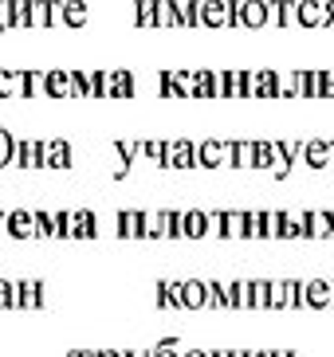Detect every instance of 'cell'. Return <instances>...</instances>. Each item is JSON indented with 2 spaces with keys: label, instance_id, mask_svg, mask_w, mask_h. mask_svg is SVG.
<instances>
[{
  "label": "cell",
  "instance_id": "cell-1",
  "mask_svg": "<svg viewBox=\"0 0 334 357\" xmlns=\"http://www.w3.org/2000/svg\"><path fill=\"white\" fill-rule=\"evenodd\" d=\"M299 303L311 306V310H326L331 306V283H326L323 275H314V279H307L303 291H299Z\"/></svg>",
  "mask_w": 334,
  "mask_h": 357
},
{
  "label": "cell",
  "instance_id": "cell-21",
  "mask_svg": "<svg viewBox=\"0 0 334 357\" xmlns=\"http://www.w3.org/2000/svg\"><path fill=\"white\" fill-rule=\"evenodd\" d=\"M0 95H24V83H20V71H0Z\"/></svg>",
  "mask_w": 334,
  "mask_h": 357
},
{
  "label": "cell",
  "instance_id": "cell-17",
  "mask_svg": "<svg viewBox=\"0 0 334 357\" xmlns=\"http://www.w3.org/2000/svg\"><path fill=\"white\" fill-rule=\"evenodd\" d=\"M279 240H303V212H283Z\"/></svg>",
  "mask_w": 334,
  "mask_h": 357
},
{
  "label": "cell",
  "instance_id": "cell-18",
  "mask_svg": "<svg viewBox=\"0 0 334 357\" xmlns=\"http://www.w3.org/2000/svg\"><path fill=\"white\" fill-rule=\"evenodd\" d=\"M228 310H252L248 306V279H236L228 287Z\"/></svg>",
  "mask_w": 334,
  "mask_h": 357
},
{
  "label": "cell",
  "instance_id": "cell-29",
  "mask_svg": "<svg viewBox=\"0 0 334 357\" xmlns=\"http://www.w3.org/2000/svg\"><path fill=\"white\" fill-rule=\"evenodd\" d=\"M181 357H209V349H185Z\"/></svg>",
  "mask_w": 334,
  "mask_h": 357
},
{
  "label": "cell",
  "instance_id": "cell-14",
  "mask_svg": "<svg viewBox=\"0 0 334 357\" xmlns=\"http://www.w3.org/2000/svg\"><path fill=\"white\" fill-rule=\"evenodd\" d=\"M240 24L244 28H263V24H268V4H263V0H244L240 4Z\"/></svg>",
  "mask_w": 334,
  "mask_h": 357
},
{
  "label": "cell",
  "instance_id": "cell-19",
  "mask_svg": "<svg viewBox=\"0 0 334 357\" xmlns=\"http://www.w3.org/2000/svg\"><path fill=\"white\" fill-rule=\"evenodd\" d=\"M279 231H283V212L263 208V240H279Z\"/></svg>",
  "mask_w": 334,
  "mask_h": 357
},
{
  "label": "cell",
  "instance_id": "cell-15",
  "mask_svg": "<svg viewBox=\"0 0 334 357\" xmlns=\"http://www.w3.org/2000/svg\"><path fill=\"white\" fill-rule=\"evenodd\" d=\"M94 236H99V220H94V212L79 208V212H75V236H71V240H94Z\"/></svg>",
  "mask_w": 334,
  "mask_h": 357
},
{
  "label": "cell",
  "instance_id": "cell-7",
  "mask_svg": "<svg viewBox=\"0 0 334 357\" xmlns=\"http://www.w3.org/2000/svg\"><path fill=\"white\" fill-rule=\"evenodd\" d=\"M16 306H24V310L43 306V283L40 279H20V283H16Z\"/></svg>",
  "mask_w": 334,
  "mask_h": 357
},
{
  "label": "cell",
  "instance_id": "cell-28",
  "mask_svg": "<svg viewBox=\"0 0 334 357\" xmlns=\"http://www.w3.org/2000/svg\"><path fill=\"white\" fill-rule=\"evenodd\" d=\"M71 357H99V349H71Z\"/></svg>",
  "mask_w": 334,
  "mask_h": 357
},
{
  "label": "cell",
  "instance_id": "cell-4",
  "mask_svg": "<svg viewBox=\"0 0 334 357\" xmlns=\"http://www.w3.org/2000/svg\"><path fill=\"white\" fill-rule=\"evenodd\" d=\"M205 236H209V212L189 208L181 216V240H205Z\"/></svg>",
  "mask_w": 334,
  "mask_h": 357
},
{
  "label": "cell",
  "instance_id": "cell-10",
  "mask_svg": "<svg viewBox=\"0 0 334 357\" xmlns=\"http://www.w3.org/2000/svg\"><path fill=\"white\" fill-rule=\"evenodd\" d=\"M157 306L177 310L181 306V279H157Z\"/></svg>",
  "mask_w": 334,
  "mask_h": 357
},
{
  "label": "cell",
  "instance_id": "cell-25",
  "mask_svg": "<svg viewBox=\"0 0 334 357\" xmlns=\"http://www.w3.org/2000/svg\"><path fill=\"white\" fill-rule=\"evenodd\" d=\"M16 158V142H12V134L4 126H0V165H8V161Z\"/></svg>",
  "mask_w": 334,
  "mask_h": 357
},
{
  "label": "cell",
  "instance_id": "cell-6",
  "mask_svg": "<svg viewBox=\"0 0 334 357\" xmlns=\"http://www.w3.org/2000/svg\"><path fill=\"white\" fill-rule=\"evenodd\" d=\"M181 306L185 310H205L209 298H205V279H181Z\"/></svg>",
  "mask_w": 334,
  "mask_h": 357
},
{
  "label": "cell",
  "instance_id": "cell-9",
  "mask_svg": "<svg viewBox=\"0 0 334 357\" xmlns=\"http://www.w3.org/2000/svg\"><path fill=\"white\" fill-rule=\"evenodd\" d=\"M67 169L71 165V146L67 142H43V169Z\"/></svg>",
  "mask_w": 334,
  "mask_h": 357
},
{
  "label": "cell",
  "instance_id": "cell-2",
  "mask_svg": "<svg viewBox=\"0 0 334 357\" xmlns=\"http://www.w3.org/2000/svg\"><path fill=\"white\" fill-rule=\"evenodd\" d=\"M4 236H12V240H36V224H31V212H24V208L4 212Z\"/></svg>",
  "mask_w": 334,
  "mask_h": 357
},
{
  "label": "cell",
  "instance_id": "cell-11",
  "mask_svg": "<svg viewBox=\"0 0 334 357\" xmlns=\"http://www.w3.org/2000/svg\"><path fill=\"white\" fill-rule=\"evenodd\" d=\"M295 24H303V28L326 24V4H314V0H303V4H295Z\"/></svg>",
  "mask_w": 334,
  "mask_h": 357
},
{
  "label": "cell",
  "instance_id": "cell-32",
  "mask_svg": "<svg viewBox=\"0 0 334 357\" xmlns=\"http://www.w3.org/2000/svg\"><path fill=\"white\" fill-rule=\"evenodd\" d=\"M272 357H295V349H272Z\"/></svg>",
  "mask_w": 334,
  "mask_h": 357
},
{
  "label": "cell",
  "instance_id": "cell-20",
  "mask_svg": "<svg viewBox=\"0 0 334 357\" xmlns=\"http://www.w3.org/2000/svg\"><path fill=\"white\" fill-rule=\"evenodd\" d=\"M110 95H134V75L130 71H115L110 75Z\"/></svg>",
  "mask_w": 334,
  "mask_h": 357
},
{
  "label": "cell",
  "instance_id": "cell-8",
  "mask_svg": "<svg viewBox=\"0 0 334 357\" xmlns=\"http://www.w3.org/2000/svg\"><path fill=\"white\" fill-rule=\"evenodd\" d=\"M16 165L43 169V142H16Z\"/></svg>",
  "mask_w": 334,
  "mask_h": 357
},
{
  "label": "cell",
  "instance_id": "cell-12",
  "mask_svg": "<svg viewBox=\"0 0 334 357\" xmlns=\"http://www.w3.org/2000/svg\"><path fill=\"white\" fill-rule=\"evenodd\" d=\"M299 158L311 169H326L331 165V142H303V153Z\"/></svg>",
  "mask_w": 334,
  "mask_h": 357
},
{
  "label": "cell",
  "instance_id": "cell-33",
  "mask_svg": "<svg viewBox=\"0 0 334 357\" xmlns=\"http://www.w3.org/2000/svg\"><path fill=\"white\" fill-rule=\"evenodd\" d=\"M248 357H272V349H260V354H248Z\"/></svg>",
  "mask_w": 334,
  "mask_h": 357
},
{
  "label": "cell",
  "instance_id": "cell-34",
  "mask_svg": "<svg viewBox=\"0 0 334 357\" xmlns=\"http://www.w3.org/2000/svg\"><path fill=\"white\" fill-rule=\"evenodd\" d=\"M232 357H248V349H232Z\"/></svg>",
  "mask_w": 334,
  "mask_h": 357
},
{
  "label": "cell",
  "instance_id": "cell-5",
  "mask_svg": "<svg viewBox=\"0 0 334 357\" xmlns=\"http://www.w3.org/2000/svg\"><path fill=\"white\" fill-rule=\"evenodd\" d=\"M197 165H205V169L228 165V142H201L197 146Z\"/></svg>",
  "mask_w": 334,
  "mask_h": 357
},
{
  "label": "cell",
  "instance_id": "cell-31",
  "mask_svg": "<svg viewBox=\"0 0 334 357\" xmlns=\"http://www.w3.org/2000/svg\"><path fill=\"white\" fill-rule=\"evenodd\" d=\"M209 357H232V349H209Z\"/></svg>",
  "mask_w": 334,
  "mask_h": 357
},
{
  "label": "cell",
  "instance_id": "cell-30",
  "mask_svg": "<svg viewBox=\"0 0 334 357\" xmlns=\"http://www.w3.org/2000/svg\"><path fill=\"white\" fill-rule=\"evenodd\" d=\"M99 357H122V349H99Z\"/></svg>",
  "mask_w": 334,
  "mask_h": 357
},
{
  "label": "cell",
  "instance_id": "cell-3",
  "mask_svg": "<svg viewBox=\"0 0 334 357\" xmlns=\"http://www.w3.org/2000/svg\"><path fill=\"white\" fill-rule=\"evenodd\" d=\"M166 165L169 169H193L197 165V146L193 142H166Z\"/></svg>",
  "mask_w": 334,
  "mask_h": 357
},
{
  "label": "cell",
  "instance_id": "cell-27",
  "mask_svg": "<svg viewBox=\"0 0 334 357\" xmlns=\"http://www.w3.org/2000/svg\"><path fill=\"white\" fill-rule=\"evenodd\" d=\"M138 24H157V4H150V0H142V4H138Z\"/></svg>",
  "mask_w": 334,
  "mask_h": 357
},
{
  "label": "cell",
  "instance_id": "cell-22",
  "mask_svg": "<svg viewBox=\"0 0 334 357\" xmlns=\"http://www.w3.org/2000/svg\"><path fill=\"white\" fill-rule=\"evenodd\" d=\"M48 91H52V95H71V79H67V71H48Z\"/></svg>",
  "mask_w": 334,
  "mask_h": 357
},
{
  "label": "cell",
  "instance_id": "cell-16",
  "mask_svg": "<svg viewBox=\"0 0 334 357\" xmlns=\"http://www.w3.org/2000/svg\"><path fill=\"white\" fill-rule=\"evenodd\" d=\"M36 240H55V212H31Z\"/></svg>",
  "mask_w": 334,
  "mask_h": 357
},
{
  "label": "cell",
  "instance_id": "cell-23",
  "mask_svg": "<svg viewBox=\"0 0 334 357\" xmlns=\"http://www.w3.org/2000/svg\"><path fill=\"white\" fill-rule=\"evenodd\" d=\"M161 216H166V240H181V216H185V212L166 208Z\"/></svg>",
  "mask_w": 334,
  "mask_h": 357
},
{
  "label": "cell",
  "instance_id": "cell-13",
  "mask_svg": "<svg viewBox=\"0 0 334 357\" xmlns=\"http://www.w3.org/2000/svg\"><path fill=\"white\" fill-rule=\"evenodd\" d=\"M118 236H122V240H142V212L138 208L118 212Z\"/></svg>",
  "mask_w": 334,
  "mask_h": 357
},
{
  "label": "cell",
  "instance_id": "cell-26",
  "mask_svg": "<svg viewBox=\"0 0 334 357\" xmlns=\"http://www.w3.org/2000/svg\"><path fill=\"white\" fill-rule=\"evenodd\" d=\"M12 306H16V283L0 279V310H12Z\"/></svg>",
  "mask_w": 334,
  "mask_h": 357
},
{
  "label": "cell",
  "instance_id": "cell-24",
  "mask_svg": "<svg viewBox=\"0 0 334 357\" xmlns=\"http://www.w3.org/2000/svg\"><path fill=\"white\" fill-rule=\"evenodd\" d=\"M150 357H181V349H177V337H161L154 349H150Z\"/></svg>",
  "mask_w": 334,
  "mask_h": 357
}]
</instances>
